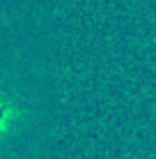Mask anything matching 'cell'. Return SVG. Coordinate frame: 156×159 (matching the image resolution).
<instances>
[{
	"label": "cell",
	"instance_id": "obj_1",
	"mask_svg": "<svg viewBox=\"0 0 156 159\" xmlns=\"http://www.w3.org/2000/svg\"><path fill=\"white\" fill-rule=\"evenodd\" d=\"M7 120H9V106H7V99L0 97V131L7 127Z\"/></svg>",
	"mask_w": 156,
	"mask_h": 159
}]
</instances>
